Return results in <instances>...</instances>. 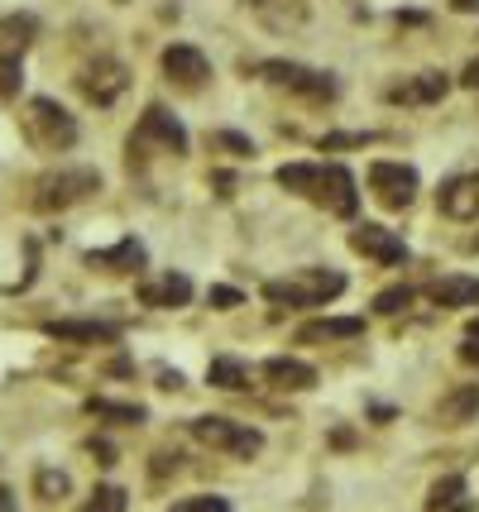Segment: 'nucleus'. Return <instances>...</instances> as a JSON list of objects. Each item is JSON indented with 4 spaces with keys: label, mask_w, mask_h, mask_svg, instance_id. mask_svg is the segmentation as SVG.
Masks as SVG:
<instances>
[{
    "label": "nucleus",
    "mask_w": 479,
    "mask_h": 512,
    "mask_svg": "<svg viewBox=\"0 0 479 512\" xmlns=\"http://www.w3.org/2000/svg\"><path fill=\"white\" fill-rule=\"evenodd\" d=\"M34 489H39V498H63V493H68V474H58V469H39Z\"/></svg>",
    "instance_id": "obj_29"
},
{
    "label": "nucleus",
    "mask_w": 479,
    "mask_h": 512,
    "mask_svg": "<svg viewBox=\"0 0 479 512\" xmlns=\"http://www.w3.org/2000/svg\"><path fill=\"white\" fill-rule=\"evenodd\" d=\"M436 206H441L451 221H479V173H460V178L441 182Z\"/></svg>",
    "instance_id": "obj_10"
},
{
    "label": "nucleus",
    "mask_w": 479,
    "mask_h": 512,
    "mask_svg": "<svg viewBox=\"0 0 479 512\" xmlns=\"http://www.w3.org/2000/svg\"><path fill=\"white\" fill-rule=\"evenodd\" d=\"M34 34H39V20L34 15H5L0 20V44H5V53H15V48H29L34 44Z\"/></svg>",
    "instance_id": "obj_23"
},
{
    "label": "nucleus",
    "mask_w": 479,
    "mask_h": 512,
    "mask_svg": "<svg viewBox=\"0 0 479 512\" xmlns=\"http://www.w3.org/2000/svg\"><path fill=\"white\" fill-rule=\"evenodd\" d=\"M206 383L211 388H226V393H240V388H250V374H245L240 359H211L206 364Z\"/></svg>",
    "instance_id": "obj_24"
},
{
    "label": "nucleus",
    "mask_w": 479,
    "mask_h": 512,
    "mask_svg": "<svg viewBox=\"0 0 479 512\" xmlns=\"http://www.w3.org/2000/svg\"><path fill=\"white\" fill-rule=\"evenodd\" d=\"M432 302H436V307H479V278H465V273L436 278V283H432Z\"/></svg>",
    "instance_id": "obj_17"
},
{
    "label": "nucleus",
    "mask_w": 479,
    "mask_h": 512,
    "mask_svg": "<svg viewBox=\"0 0 479 512\" xmlns=\"http://www.w3.org/2000/svg\"><path fill=\"white\" fill-rule=\"evenodd\" d=\"M460 498H465V479L446 474V479H436V484H432V493H427V508H432V512H446V508H456Z\"/></svg>",
    "instance_id": "obj_25"
},
{
    "label": "nucleus",
    "mask_w": 479,
    "mask_h": 512,
    "mask_svg": "<svg viewBox=\"0 0 479 512\" xmlns=\"http://www.w3.org/2000/svg\"><path fill=\"white\" fill-rule=\"evenodd\" d=\"M92 192H101V173H96V168H58V173H44V178H39L34 206H39V211H68L77 201H87Z\"/></svg>",
    "instance_id": "obj_2"
},
{
    "label": "nucleus",
    "mask_w": 479,
    "mask_h": 512,
    "mask_svg": "<svg viewBox=\"0 0 479 512\" xmlns=\"http://www.w3.org/2000/svg\"><path fill=\"white\" fill-rule=\"evenodd\" d=\"M446 91H451V77H446V72H417L403 87H388V101H393V106H432Z\"/></svg>",
    "instance_id": "obj_12"
},
{
    "label": "nucleus",
    "mask_w": 479,
    "mask_h": 512,
    "mask_svg": "<svg viewBox=\"0 0 479 512\" xmlns=\"http://www.w3.org/2000/svg\"><path fill=\"white\" fill-rule=\"evenodd\" d=\"M369 192L379 197V206L403 211V206H412V197H417V173H412L408 163H374V168H369Z\"/></svg>",
    "instance_id": "obj_7"
},
{
    "label": "nucleus",
    "mask_w": 479,
    "mask_h": 512,
    "mask_svg": "<svg viewBox=\"0 0 479 512\" xmlns=\"http://www.w3.org/2000/svg\"><path fill=\"white\" fill-rule=\"evenodd\" d=\"M460 87H470V91H479V58L470 67H465V72H460Z\"/></svg>",
    "instance_id": "obj_35"
},
{
    "label": "nucleus",
    "mask_w": 479,
    "mask_h": 512,
    "mask_svg": "<svg viewBox=\"0 0 479 512\" xmlns=\"http://www.w3.org/2000/svg\"><path fill=\"white\" fill-rule=\"evenodd\" d=\"M125 87H130V72H125V63H115V58H96V63L82 67V77H77V91L92 101V106H115L120 96H125Z\"/></svg>",
    "instance_id": "obj_6"
},
{
    "label": "nucleus",
    "mask_w": 479,
    "mask_h": 512,
    "mask_svg": "<svg viewBox=\"0 0 479 512\" xmlns=\"http://www.w3.org/2000/svg\"><path fill=\"white\" fill-rule=\"evenodd\" d=\"M278 187H288V192H297V197H312V201H317V192H321V168H312V163H283V168H278Z\"/></svg>",
    "instance_id": "obj_21"
},
{
    "label": "nucleus",
    "mask_w": 479,
    "mask_h": 512,
    "mask_svg": "<svg viewBox=\"0 0 479 512\" xmlns=\"http://www.w3.org/2000/svg\"><path fill=\"white\" fill-rule=\"evenodd\" d=\"M20 87H24V67H20V58L0 48V101H15V96H20Z\"/></svg>",
    "instance_id": "obj_26"
},
{
    "label": "nucleus",
    "mask_w": 479,
    "mask_h": 512,
    "mask_svg": "<svg viewBox=\"0 0 479 512\" xmlns=\"http://www.w3.org/2000/svg\"><path fill=\"white\" fill-rule=\"evenodd\" d=\"M240 302H245V297L235 288H211V307H216V312H230V307H240Z\"/></svg>",
    "instance_id": "obj_32"
},
{
    "label": "nucleus",
    "mask_w": 479,
    "mask_h": 512,
    "mask_svg": "<svg viewBox=\"0 0 479 512\" xmlns=\"http://www.w3.org/2000/svg\"><path fill=\"white\" fill-rule=\"evenodd\" d=\"M0 512H15V498H10V489H0Z\"/></svg>",
    "instance_id": "obj_36"
},
{
    "label": "nucleus",
    "mask_w": 479,
    "mask_h": 512,
    "mask_svg": "<svg viewBox=\"0 0 479 512\" xmlns=\"http://www.w3.org/2000/svg\"><path fill=\"white\" fill-rule=\"evenodd\" d=\"M87 412H92V417H106V422H115V426H139L149 417L139 402H111V398H87Z\"/></svg>",
    "instance_id": "obj_22"
},
{
    "label": "nucleus",
    "mask_w": 479,
    "mask_h": 512,
    "mask_svg": "<svg viewBox=\"0 0 479 512\" xmlns=\"http://www.w3.org/2000/svg\"><path fill=\"white\" fill-rule=\"evenodd\" d=\"M135 139H154V144H163L168 154H187V130L168 111H163V106H149V111H144Z\"/></svg>",
    "instance_id": "obj_13"
},
{
    "label": "nucleus",
    "mask_w": 479,
    "mask_h": 512,
    "mask_svg": "<svg viewBox=\"0 0 479 512\" xmlns=\"http://www.w3.org/2000/svg\"><path fill=\"white\" fill-rule=\"evenodd\" d=\"M470 249H479V240H470Z\"/></svg>",
    "instance_id": "obj_40"
},
{
    "label": "nucleus",
    "mask_w": 479,
    "mask_h": 512,
    "mask_svg": "<svg viewBox=\"0 0 479 512\" xmlns=\"http://www.w3.org/2000/svg\"><path fill=\"white\" fill-rule=\"evenodd\" d=\"M264 82H274V87H288L297 96H307V101H336V82H331V72H317V67H302V63H283V58H269V63L254 67Z\"/></svg>",
    "instance_id": "obj_5"
},
{
    "label": "nucleus",
    "mask_w": 479,
    "mask_h": 512,
    "mask_svg": "<svg viewBox=\"0 0 479 512\" xmlns=\"http://www.w3.org/2000/svg\"><path fill=\"white\" fill-rule=\"evenodd\" d=\"M24 134L48 149V154H58V149H72L77 144V125H72V115L58 106V101H48V96H34L29 101V115H24Z\"/></svg>",
    "instance_id": "obj_3"
},
{
    "label": "nucleus",
    "mask_w": 479,
    "mask_h": 512,
    "mask_svg": "<svg viewBox=\"0 0 479 512\" xmlns=\"http://www.w3.org/2000/svg\"><path fill=\"white\" fill-rule=\"evenodd\" d=\"M350 249L374 259V264H388V268L408 259V245H403L393 230H384V225H355V230H350Z\"/></svg>",
    "instance_id": "obj_8"
},
{
    "label": "nucleus",
    "mask_w": 479,
    "mask_h": 512,
    "mask_svg": "<svg viewBox=\"0 0 479 512\" xmlns=\"http://www.w3.org/2000/svg\"><path fill=\"white\" fill-rule=\"evenodd\" d=\"M446 512H475V508H470V503H456V508H446Z\"/></svg>",
    "instance_id": "obj_38"
},
{
    "label": "nucleus",
    "mask_w": 479,
    "mask_h": 512,
    "mask_svg": "<svg viewBox=\"0 0 479 512\" xmlns=\"http://www.w3.org/2000/svg\"><path fill=\"white\" fill-rule=\"evenodd\" d=\"M163 77L178 82V87H187V91H197L206 77H211V63H206L202 48L173 44V48H163Z\"/></svg>",
    "instance_id": "obj_9"
},
{
    "label": "nucleus",
    "mask_w": 479,
    "mask_h": 512,
    "mask_svg": "<svg viewBox=\"0 0 479 512\" xmlns=\"http://www.w3.org/2000/svg\"><path fill=\"white\" fill-rule=\"evenodd\" d=\"M317 201L326 206V211H336V216H355V211H360V192H355L350 168H341V163L321 168V192H317Z\"/></svg>",
    "instance_id": "obj_11"
},
{
    "label": "nucleus",
    "mask_w": 479,
    "mask_h": 512,
    "mask_svg": "<svg viewBox=\"0 0 479 512\" xmlns=\"http://www.w3.org/2000/svg\"><path fill=\"white\" fill-rule=\"evenodd\" d=\"M345 292V278L336 268H297L288 278H274L264 283V297L274 307H326L331 297Z\"/></svg>",
    "instance_id": "obj_1"
},
{
    "label": "nucleus",
    "mask_w": 479,
    "mask_h": 512,
    "mask_svg": "<svg viewBox=\"0 0 479 512\" xmlns=\"http://www.w3.org/2000/svg\"><path fill=\"white\" fill-rule=\"evenodd\" d=\"M355 335H365V321H360V316H336V321H312V326H302L297 340H302V345H317V340H355Z\"/></svg>",
    "instance_id": "obj_20"
},
{
    "label": "nucleus",
    "mask_w": 479,
    "mask_h": 512,
    "mask_svg": "<svg viewBox=\"0 0 479 512\" xmlns=\"http://www.w3.org/2000/svg\"><path fill=\"white\" fill-rule=\"evenodd\" d=\"M192 436H197L202 446L226 450V455H240V460H250V455L264 450V431L230 422V417H192Z\"/></svg>",
    "instance_id": "obj_4"
},
{
    "label": "nucleus",
    "mask_w": 479,
    "mask_h": 512,
    "mask_svg": "<svg viewBox=\"0 0 479 512\" xmlns=\"http://www.w3.org/2000/svg\"><path fill=\"white\" fill-rule=\"evenodd\" d=\"M369 134H331V139H321V149H350V144H365Z\"/></svg>",
    "instance_id": "obj_33"
},
{
    "label": "nucleus",
    "mask_w": 479,
    "mask_h": 512,
    "mask_svg": "<svg viewBox=\"0 0 479 512\" xmlns=\"http://www.w3.org/2000/svg\"><path fill=\"white\" fill-rule=\"evenodd\" d=\"M436 417H441L446 426H465L470 417H479V383H465V388H456V393H446L441 407H436Z\"/></svg>",
    "instance_id": "obj_19"
},
{
    "label": "nucleus",
    "mask_w": 479,
    "mask_h": 512,
    "mask_svg": "<svg viewBox=\"0 0 479 512\" xmlns=\"http://www.w3.org/2000/svg\"><path fill=\"white\" fill-rule=\"evenodd\" d=\"M87 512H125V489H120V484H101V489L92 493Z\"/></svg>",
    "instance_id": "obj_27"
},
{
    "label": "nucleus",
    "mask_w": 479,
    "mask_h": 512,
    "mask_svg": "<svg viewBox=\"0 0 479 512\" xmlns=\"http://www.w3.org/2000/svg\"><path fill=\"white\" fill-rule=\"evenodd\" d=\"M460 359L479 369V335H465V345H460Z\"/></svg>",
    "instance_id": "obj_34"
},
{
    "label": "nucleus",
    "mask_w": 479,
    "mask_h": 512,
    "mask_svg": "<svg viewBox=\"0 0 479 512\" xmlns=\"http://www.w3.org/2000/svg\"><path fill=\"white\" fill-rule=\"evenodd\" d=\"M139 302L144 307H187L192 302V283H187L183 273H163V278H154V283H144L139 288Z\"/></svg>",
    "instance_id": "obj_15"
},
{
    "label": "nucleus",
    "mask_w": 479,
    "mask_h": 512,
    "mask_svg": "<svg viewBox=\"0 0 479 512\" xmlns=\"http://www.w3.org/2000/svg\"><path fill=\"white\" fill-rule=\"evenodd\" d=\"M216 144H221V149H230L235 158H250V154H254V144H250V139H245V134H230V130L216 134Z\"/></svg>",
    "instance_id": "obj_31"
},
{
    "label": "nucleus",
    "mask_w": 479,
    "mask_h": 512,
    "mask_svg": "<svg viewBox=\"0 0 479 512\" xmlns=\"http://www.w3.org/2000/svg\"><path fill=\"white\" fill-rule=\"evenodd\" d=\"M264 379L274 383V388H283V393H307V388L317 383V369L302 364V359H293V355H278L264 364Z\"/></svg>",
    "instance_id": "obj_14"
},
{
    "label": "nucleus",
    "mask_w": 479,
    "mask_h": 512,
    "mask_svg": "<svg viewBox=\"0 0 479 512\" xmlns=\"http://www.w3.org/2000/svg\"><path fill=\"white\" fill-rule=\"evenodd\" d=\"M465 335H479V316H475V321H470V331H465Z\"/></svg>",
    "instance_id": "obj_39"
},
{
    "label": "nucleus",
    "mask_w": 479,
    "mask_h": 512,
    "mask_svg": "<svg viewBox=\"0 0 479 512\" xmlns=\"http://www.w3.org/2000/svg\"><path fill=\"white\" fill-rule=\"evenodd\" d=\"M403 307H412V288H384L374 297V312L379 316H398Z\"/></svg>",
    "instance_id": "obj_28"
},
{
    "label": "nucleus",
    "mask_w": 479,
    "mask_h": 512,
    "mask_svg": "<svg viewBox=\"0 0 479 512\" xmlns=\"http://www.w3.org/2000/svg\"><path fill=\"white\" fill-rule=\"evenodd\" d=\"M53 340H82V345H106V340H115L120 335V326H111V321H48L44 326Z\"/></svg>",
    "instance_id": "obj_16"
},
{
    "label": "nucleus",
    "mask_w": 479,
    "mask_h": 512,
    "mask_svg": "<svg viewBox=\"0 0 479 512\" xmlns=\"http://www.w3.org/2000/svg\"><path fill=\"white\" fill-rule=\"evenodd\" d=\"M173 512H230L226 498H216V493H206V498H187V503H178Z\"/></svg>",
    "instance_id": "obj_30"
},
{
    "label": "nucleus",
    "mask_w": 479,
    "mask_h": 512,
    "mask_svg": "<svg viewBox=\"0 0 479 512\" xmlns=\"http://www.w3.org/2000/svg\"><path fill=\"white\" fill-rule=\"evenodd\" d=\"M87 264L106 268V273H139V268H144V245H139V240H120L115 249L87 254Z\"/></svg>",
    "instance_id": "obj_18"
},
{
    "label": "nucleus",
    "mask_w": 479,
    "mask_h": 512,
    "mask_svg": "<svg viewBox=\"0 0 479 512\" xmlns=\"http://www.w3.org/2000/svg\"><path fill=\"white\" fill-rule=\"evenodd\" d=\"M456 10H475V0H456Z\"/></svg>",
    "instance_id": "obj_37"
}]
</instances>
